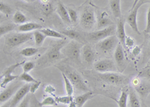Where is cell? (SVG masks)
I'll list each match as a JSON object with an SVG mask.
<instances>
[{"instance_id":"52a82bcc","label":"cell","mask_w":150,"mask_h":107,"mask_svg":"<svg viewBox=\"0 0 150 107\" xmlns=\"http://www.w3.org/2000/svg\"><path fill=\"white\" fill-rule=\"evenodd\" d=\"M98 77L104 82L113 85H121L128 83V78L126 76L116 73H99Z\"/></svg>"},{"instance_id":"603a6c76","label":"cell","mask_w":150,"mask_h":107,"mask_svg":"<svg viewBox=\"0 0 150 107\" xmlns=\"http://www.w3.org/2000/svg\"><path fill=\"white\" fill-rule=\"evenodd\" d=\"M41 33L46 36L47 37H50V38H55V39H65L66 37L64 36L63 34H62L60 32H57L56 30H53L52 29H49V28H45V29H39Z\"/></svg>"},{"instance_id":"5b68a950","label":"cell","mask_w":150,"mask_h":107,"mask_svg":"<svg viewBox=\"0 0 150 107\" xmlns=\"http://www.w3.org/2000/svg\"><path fill=\"white\" fill-rule=\"evenodd\" d=\"M120 43V41L118 39L116 36H110L108 38L104 39L101 41H98L96 45V48L98 52L104 54H109L112 53L113 51H115L118 44Z\"/></svg>"},{"instance_id":"8992f818","label":"cell","mask_w":150,"mask_h":107,"mask_svg":"<svg viewBox=\"0 0 150 107\" xmlns=\"http://www.w3.org/2000/svg\"><path fill=\"white\" fill-rule=\"evenodd\" d=\"M116 26L115 25H112L104 29H101L100 30L92 32L86 34V39L88 41L91 42H96V41H100L104 39L108 38L114 35L116 31Z\"/></svg>"},{"instance_id":"f1b7e54d","label":"cell","mask_w":150,"mask_h":107,"mask_svg":"<svg viewBox=\"0 0 150 107\" xmlns=\"http://www.w3.org/2000/svg\"><path fill=\"white\" fill-rule=\"evenodd\" d=\"M24 63L25 62H24V61H23V62H21V63H17L13 64V65H11V66H9L8 67L6 68V69H5L3 72H2V75H1V78H3V77H5V76H11V75H12V73H14V71L15 70V69H17L18 66L23 65Z\"/></svg>"},{"instance_id":"f5cc1de1","label":"cell","mask_w":150,"mask_h":107,"mask_svg":"<svg viewBox=\"0 0 150 107\" xmlns=\"http://www.w3.org/2000/svg\"><path fill=\"white\" fill-rule=\"evenodd\" d=\"M149 46H150V41H149Z\"/></svg>"},{"instance_id":"d6986e66","label":"cell","mask_w":150,"mask_h":107,"mask_svg":"<svg viewBox=\"0 0 150 107\" xmlns=\"http://www.w3.org/2000/svg\"><path fill=\"white\" fill-rule=\"evenodd\" d=\"M56 12L58 13V14L59 15L62 21H63L64 23H65L66 24H71V21L70 17H69L68 9H67L64 6L63 4L61 3V2H59Z\"/></svg>"},{"instance_id":"f546056e","label":"cell","mask_w":150,"mask_h":107,"mask_svg":"<svg viewBox=\"0 0 150 107\" xmlns=\"http://www.w3.org/2000/svg\"><path fill=\"white\" fill-rule=\"evenodd\" d=\"M62 76L63 77L64 81H65V90H66L67 94L68 96H72L74 93V88L73 85L71 84V82L70 81V80L68 79V77L64 74L63 73H61Z\"/></svg>"},{"instance_id":"8fae6325","label":"cell","mask_w":150,"mask_h":107,"mask_svg":"<svg viewBox=\"0 0 150 107\" xmlns=\"http://www.w3.org/2000/svg\"><path fill=\"white\" fill-rule=\"evenodd\" d=\"M30 83H26L24 85H23L14 95V97L11 100V107H17L20 103L25 98L28 93L30 92Z\"/></svg>"},{"instance_id":"3957f363","label":"cell","mask_w":150,"mask_h":107,"mask_svg":"<svg viewBox=\"0 0 150 107\" xmlns=\"http://www.w3.org/2000/svg\"><path fill=\"white\" fill-rule=\"evenodd\" d=\"M33 36V33H8L5 36V48L7 50H12L32 40Z\"/></svg>"},{"instance_id":"f907efd6","label":"cell","mask_w":150,"mask_h":107,"mask_svg":"<svg viewBox=\"0 0 150 107\" xmlns=\"http://www.w3.org/2000/svg\"><path fill=\"white\" fill-rule=\"evenodd\" d=\"M41 2H43V3H44V5H45V4H47V2L49 0H41Z\"/></svg>"},{"instance_id":"30bf717a","label":"cell","mask_w":150,"mask_h":107,"mask_svg":"<svg viewBox=\"0 0 150 107\" xmlns=\"http://www.w3.org/2000/svg\"><path fill=\"white\" fill-rule=\"evenodd\" d=\"M21 85H22V81H20L19 79L11 83L10 85L0 93V103H2L8 101L21 88Z\"/></svg>"},{"instance_id":"ffe728a7","label":"cell","mask_w":150,"mask_h":107,"mask_svg":"<svg viewBox=\"0 0 150 107\" xmlns=\"http://www.w3.org/2000/svg\"><path fill=\"white\" fill-rule=\"evenodd\" d=\"M134 89L142 98H145L150 93V83L140 82L138 85L134 87Z\"/></svg>"},{"instance_id":"74e56055","label":"cell","mask_w":150,"mask_h":107,"mask_svg":"<svg viewBox=\"0 0 150 107\" xmlns=\"http://www.w3.org/2000/svg\"><path fill=\"white\" fill-rule=\"evenodd\" d=\"M22 66L24 73H29L31 70H33L34 68H35V63L32 61H28V62L24 63Z\"/></svg>"},{"instance_id":"836d02e7","label":"cell","mask_w":150,"mask_h":107,"mask_svg":"<svg viewBox=\"0 0 150 107\" xmlns=\"http://www.w3.org/2000/svg\"><path fill=\"white\" fill-rule=\"evenodd\" d=\"M18 79L20 80V81H24V82L26 83H35L38 81V80L35 79L31 75H29V73H24V72L22 74H21L19 76Z\"/></svg>"},{"instance_id":"c3c4849f","label":"cell","mask_w":150,"mask_h":107,"mask_svg":"<svg viewBox=\"0 0 150 107\" xmlns=\"http://www.w3.org/2000/svg\"><path fill=\"white\" fill-rule=\"evenodd\" d=\"M0 107H11V102H7L6 103L4 104L3 106H1Z\"/></svg>"},{"instance_id":"2e32d148","label":"cell","mask_w":150,"mask_h":107,"mask_svg":"<svg viewBox=\"0 0 150 107\" xmlns=\"http://www.w3.org/2000/svg\"><path fill=\"white\" fill-rule=\"evenodd\" d=\"M43 29L42 26L35 22H27L18 26V31L20 33H29L31 31H35Z\"/></svg>"},{"instance_id":"7402d4cb","label":"cell","mask_w":150,"mask_h":107,"mask_svg":"<svg viewBox=\"0 0 150 107\" xmlns=\"http://www.w3.org/2000/svg\"><path fill=\"white\" fill-rule=\"evenodd\" d=\"M121 0H110V6L112 11V15L116 19H120L122 17L121 12Z\"/></svg>"},{"instance_id":"ee69618b","label":"cell","mask_w":150,"mask_h":107,"mask_svg":"<svg viewBox=\"0 0 150 107\" xmlns=\"http://www.w3.org/2000/svg\"><path fill=\"white\" fill-rule=\"evenodd\" d=\"M56 91V88H54L53 86L52 85H47L45 88V92L47 93H50V94H53L54 92Z\"/></svg>"},{"instance_id":"ba28073f","label":"cell","mask_w":150,"mask_h":107,"mask_svg":"<svg viewBox=\"0 0 150 107\" xmlns=\"http://www.w3.org/2000/svg\"><path fill=\"white\" fill-rule=\"evenodd\" d=\"M97 18L94 11L90 8H86L80 15V25L83 29L89 30L94 27Z\"/></svg>"},{"instance_id":"60d3db41","label":"cell","mask_w":150,"mask_h":107,"mask_svg":"<svg viewBox=\"0 0 150 107\" xmlns=\"http://www.w3.org/2000/svg\"><path fill=\"white\" fill-rule=\"evenodd\" d=\"M29 100H30V97H29V95H26L25 98L18 104L17 107H29Z\"/></svg>"},{"instance_id":"9a60e30c","label":"cell","mask_w":150,"mask_h":107,"mask_svg":"<svg viewBox=\"0 0 150 107\" xmlns=\"http://www.w3.org/2000/svg\"><path fill=\"white\" fill-rule=\"evenodd\" d=\"M116 34H117V38L124 48H125V38H126V34H125V21L122 18L118 19L117 26H116Z\"/></svg>"},{"instance_id":"5bb4252c","label":"cell","mask_w":150,"mask_h":107,"mask_svg":"<svg viewBox=\"0 0 150 107\" xmlns=\"http://www.w3.org/2000/svg\"><path fill=\"white\" fill-rule=\"evenodd\" d=\"M81 57L84 62L87 64H92L95 60V52L89 45L83 46L81 50Z\"/></svg>"},{"instance_id":"cb8c5ba5","label":"cell","mask_w":150,"mask_h":107,"mask_svg":"<svg viewBox=\"0 0 150 107\" xmlns=\"http://www.w3.org/2000/svg\"><path fill=\"white\" fill-rule=\"evenodd\" d=\"M128 88H125L122 91L120 97L117 101L119 107H128Z\"/></svg>"},{"instance_id":"f6af8a7d","label":"cell","mask_w":150,"mask_h":107,"mask_svg":"<svg viewBox=\"0 0 150 107\" xmlns=\"http://www.w3.org/2000/svg\"><path fill=\"white\" fill-rule=\"evenodd\" d=\"M141 52V48L140 46H134L132 49V54L134 57L138 56Z\"/></svg>"},{"instance_id":"4dcf8cb0","label":"cell","mask_w":150,"mask_h":107,"mask_svg":"<svg viewBox=\"0 0 150 107\" xmlns=\"http://www.w3.org/2000/svg\"><path fill=\"white\" fill-rule=\"evenodd\" d=\"M39 105L41 107L43 106H57L58 103L56 102V99L52 97H47L44 100L39 103Z\"/></svg>"},{"instance_id":"83f0119b","label":"cell","mask_w":150,"mask_h":107,"mask_svg":"<svg viewBox=\"0 0 150 107\" xmlns=\"http://www.w3.org/2000/svg\"><path fill=\"white\" fill-rule=\"evenodd\" d=\"M38 52V49L37 48L27 47V48H25V49H22V50L21 51V55L24 56V57H30L35 55Z\"/></svg>"},{"instance_id":"bcb514c9","label":"cell","mask_w":150,"mask_h":107,"mask_svg":"<svg viewBox=\"0 0 150 107\" xmlns=\"http://www.w3.org/2000/svg\"><path fill=\"white\" fill-rule=\"evenodd\" d=\"M68 107H77V104H76V102H75L74 100L72 101V102L68 105Z\"/></svg>"},{"instance_id":"e575fe53","label":"cell","mask_w":150,"mask_h":107,"mask_svg":"<svg viewBox=\"0 0 150 107\" xmlns=\"http://www.w3.org/2000/svg\"><path fill=\"white\" fill-rule=\"evenodd\" d=\"M0 11H1V13H2V14H6V15H9V14H11L12 13H13V9H11V6L7 5V4L1 2V3H0Z\"/></svg>"},{"instance_id":"d590c367","label":"cell","mask_w":150,"mask_h":107,"mask_svg":"<svg viewBox=\"0 0 150 107\" xmlns=\"http://www.w3.org/2000/svg\"><path fill=\"white\" fill-rule=\"evenodd\" d=\"M67 9H68L69 17H70L71 21V24H75L77 22V20H78V15H77V11L74 9H71V8H68Z\"/></svg>"},{"instance_id":"681fc988","label":"cell","mask_w":150,"mask_h":107,"mask_svg":"<svg viewBox=\"0 0 150 107\" xmlns=\"http://www.w3.org/2000/svg\"><path fill=\"white\" fill-rule=\"evenodd\" d=\"M138 1H139V0H134V3H133V5H132V7H131V9H133L135 7V5H136L137 4Z\"/></svg>"},{"instance_id":"7bdbcfd3","label":"cell","mask_w":150,"mask_h":107,"mask_svg":"<svg viewBox=\"0 0 150 107\" xmlns=\"http://www.w3.org/2000/svg\"><path fill=\"white\" fill-rule=\"evenodd\" d=\"M52 10H53V6H52L51 4H45L44 6H43V11L45 12V14L46 15H48L49 14H50Z\"/></svg>"},{"instance_id":"b9f144b4","label":"cell","mask_w":150,"mask_h":107,"mask_svg":"<svg viewBox=\"0 0 150 107\" xmlns=\"http://www.w3.org/2000/svg\"><path fill=\"white\" fill-rule=\"evenodd\" d=\"M41 84V81H38L37 82H35V83H32L31 84V87H30V92L32 93H35L36 92V91L39 88L40 85Z\"/></svg>"},{"instance_id":"ac0fdd59","label":"cell","mask_w":150,"mask_h":107,"mask_svg":"<svg viewBox=\"0 0 150 107\" xmlns=\"http://www.w3.org/2000/svg\"><path fill=\"white\" fill-rule=\"evenodd\" d=\"M60 33L62 34H63L65 37H68V38L71 39L72 40H74V41H79V42H81V41H84V39L82 35L80 34L78 31L75 30V29H64V30L61 31Z\"/></svg>"},{"instance_id":"44dd1931","label":"cell","mask_w":150,"mask_h":107,"mask_svg":"<svg viewBox=\"0 0 150 107\" xmlns=\"http://www.w3.org/2000/svg\"><path fill=\"white\" fill-rule=\"evenodd\" d=\"M94 97H95V94H94L92 91H90L88 92H85V93H83V94L76 97L74 98V101L76 102V104H77V107H83V106L88 100L93 98Z\"/></svg>"},{"instance_id":"d6a6232c","label":"cell","mask_w":150,"mask_h":107,"mask_svg":"<svg viewBox=\"0 0 150 107\" xmlns=\"http://www.w3.org/2000/svg\"><path fill=\"white\" fill-rule=\"evenodd\" d=\"M18 77L19 76H14V75L5 76V77L2 78V81H1V85H0V86H1V88H5L8 84L13 82V81H15V80L18 79Z\"/></svg>"},{"instance_id":"484cf974","label":"cell","mask_w":150,"mask_h":107,"mask_svg":"<svg viewBox=\"0 0 150 107\" xmlns=\"http://www.w3.org/2000/svg\"><path fill=\"white\" fill-rule=\"evenodd\" d=\"M13 21L16 24H23L25 23H27L28 18L24 15L22 12L21 11H16L15 14H14V17H13Z\"/></svg>"},{"instance_id":"f35d334b","label":"cell","mask_w":150,"mask_h":107,"mask_svg":"<svg viewBox=\"0 0 150 107\" xmlns=\"http://www.w3.org/2000/svg\"><path fill=\"white\" fill-rule=\"evenodd\" d=\"M135 45V41L131 36H127L125 38V48H134Z\"/></svg>"},{"instance_id":"ab89813d","label":"cell","mask_w":150,"mask_h":107,"mask_svg":"<svg viewBox=\"0 0 150 107\" xmlns=\"http://www.w3.org/2000/svg\"><path fill=\"white\" fill-rule=\"evenodd\" d=\"M150 33V5L149 7L148 11H147V15H146V26L145 29V33Z\"/></svg>"},{"instance_id":"7dc6e473","label":"cell","mask_w":150,"mask_h":107,"mask_svg":"<svg viewBox=\"0 0 150 107\" xmlns=\"http://www.w3.org/2000/svg\"><path fill=\"white\" fill-rule=\"evenodd\" d=\"M33 107H41L39 105V103H37L36 99H35V101L34 102V103H33Z\"/></svg>"},{"instance_id":"4fadbf2b","label":"cell","mask_w":150,"mask_h":107,"mask_svg":"<svg viewBox=\"0 0 150 107\" xmlns=\"http://www.w3.org/2000/svg\"><path fill=\"white\" fill-rule=\"evenodd\" d=\"M114 23L110 18L109 15L106 11H102L98 14L97 17V27L98 29H101L112 26Z\"/></svg>"},{"instance_id":"8d00e7d4","label":"cell","mask_w":150,"mask_h":107,"mask_svg":"<svg viewBox=\"0 0 150 107\" xmlns=\"http://www.w3.org/2000/svg\"><path fill=\"white\" fill-rule=\"evenodd\" d=\"M138 78H143L150 79V66H147L146 67L143 68L140 70L138 74Z\"/></svg>"},{"instance_id":"e0dca14e","label":"cell","mask_w":150,"mask_h":107,"mask_svg":"<svg viewBox=\"0 0 150 107\" xmlns=\"http://www.w3.org/2000/svg\"><path fill=\"white\" fill-rule=\"evenodd\" d=\"M128 98H129L130 107H141L138 93H137L134 88L129 86L128 88Z\"/></svg>"},{"instance_id":"1f68e13d","label":"cell","mask_w":150,"mask_h":107,"mask_svg":"<svg viewBox=\"0 0 150 107\" xmlns=\"http://www.w3.org/2000/svg\"><path fill=\"white\" fill-rule=\"evenodd\" d=\"M56 99V102L58 103H62V104H65V105H69L72 101L74 100V98L73 97V96H63V97H56L55 95H53Z\"/></svg>"},{"instance_id":"6da1fadb","label":"cell","mask_w":150,"mask_h":107,"mask_svg":"<svg viewBox=\"0 0 150 107\" xmlns=\"http://www.w3.org/2000/svg\"><path fill=\"white\" fill-rule=\"evenodd\" d=\"M67 44V40L60 39L53 44L47 50V51L38 58L35 63V68L37 69L47 67L55 63L61 61L65 57V55L61 52V50Z\"/></svg>"},{"instance_id":"9c48e42d","label":"cell","mask_w":150,"mask_h":107,"mask_svg":"<svg viewBox=\"0 0 150 107\" xmlns=\"http://www.w3.org/2000/svg\"><path fill=\"white\" fill-rule=\"evenodd\" d=\"M94 69L98 73H115L118 71L115 63L110 59H104L94 63Z\"/></svg>"},{"instance_id":"4316f807","label":"cell","mask_w":150,"mask_h":107,"mask_svg":"<svg viewBox=\"0 0 150 107\" xmlns=\"http://www.w3.org/2000/svg\"><path fill=\"white\" fill-rule=\"evenodd\" d=\"M16 29V24H5L0 26V36H3L5 34H8Z\"/></svg>"},{"instance_id":"d4e9b609","label":"cell","mask_w":150,"mask_h":107,"mask_svg":"<svg viewBox=\"0 0 150 107\" xmlns=\"http://www.w3.org/2000/svg\"><path fill=\"white\" fill-rule=\"evenodd\" d=\"M33 36H34L35 43L37 47H41L43 45L44 41H45V39L47 36L43 33H41L40 30H35L33 33Z\"/></svg>"},{"instance_id":"7c38bea8","label":"cell","mask_w":150,"mask_h":107,"mask_svg":"<svg viewBox=\"0 0 150 107\" xmlns=\"http://www.w3.org/2000/svg\"><path fill=\"white\" fill-rule=\"evenodd\" d=\"M114 58L118 71H120V73H122L125 68V54L124 47L122 45L120 42L118 44L114 51Z\"/></svg>"},{"instance_id":"7a4b0ae2","label":"cell","mask_w":150,"mask_h":107,"mask_svg":"<svg viewBox=\"0 0 150 107\" xmlns=\"http://www.w3.org/2000/svg\"><path fill=\"white\" fill-rule=\"evenodd\" d=\"M57 69L60 70L61 73H63L65 76L68 77V78L70 80L71 84L73 85L74 88H76L79 91L88 92L89 91L88 87L86 85L85 82L83 80L82 77L78 73L74 68L69 66L67 63H60L56 65Z\"/></svg>"},{"instance_id":"816d5d0a","label":"cell","mask_w":150,"mask_h":107,"mask_svg":"<svg viewBox=\"0 0 150 107\" xmlns=\"http://www.w3.org/2000/svg\"><path fill=\"white\" fill-rule=\"evenodd\" d=\"M23 1H26L27 2H33L34 0H23Z\"/></svg>"},{"instance_id":"277c9868","label":"cell","mask_w":150,"mask_h":107,"mask_svg":"<svg viewBox=\"0 0 150 107\" xmlns=\"http://www.w3.org/2000/svg\"><path fill=\"white\" fill-rule=\"evenodd\" d=\"M82 48V45L79 41L73 40L64 46L62 49V54L65 55V57L69 58L74 63L77 65H80Z\"/></svg>"}]
</instances>
